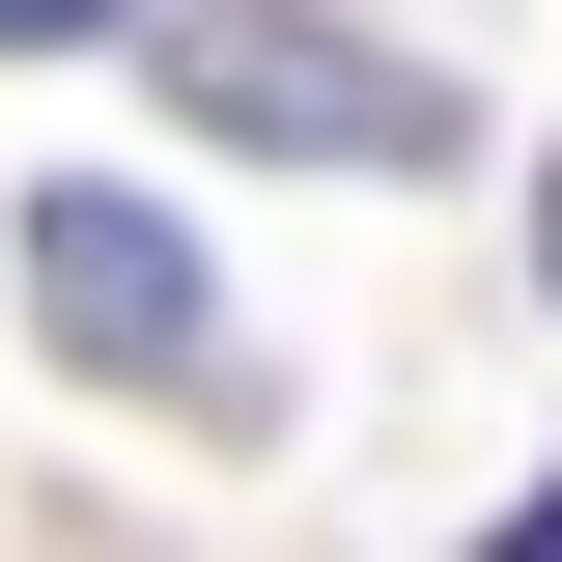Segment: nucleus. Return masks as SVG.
<instances>
[{"mask_svg":"<svg viewBox=\"0 0 562 562\" xmlns=\"http://www.w3.org/2000/svg\"><path fill=\"white\" fill-rule=\"evenodd\" d=\"M85 29H113V0H0V57H85Z\"/></svg>","mask_w":562,"mask_h":562,"instance_id":"7ed1b4c3","label":"nucleus"},{"mask_svg":"<svg viewBox=\"0 0 562 562\" xmlns=\"http://www.w3.org/2000/svg\"><path fill=\"white\" fill-rule=\"evenodd\" d=\"M29 310L113 394H225V310H198V225L169 198H29Z\"/></svg>","mask_w":562,"mask_h":562,"instance_id":"f03ea898","label":"nucleus"},{"mask_svg":"<svg viewBox=\"0 0 562 562\" xmlns=\"http://www.w3.org/2000/svg\"><path fill=\"white\" fill-rule=\"evenodd\" d=\"M169 85H198L225 140H281V169H422V140H450V85L366 57V29H310V0H198V29H169Z\"/></svg>","mask_w":562,"mask_h":562,"instance_id":"f257e3e1","label":"nucleus"},{"mask_svg":"<svg viewBox=\"0 0 562 562\" xmlns=\"http://www.w3.org/2000/svg\"><path fill=\"white\" fill-rule=\"evenodd\" d=\"M535 535H562V479H535Z\"/></svg>","mask_w":562,"mask_h":562,"instance_id":"39448f33","label":"nucleus"},{"mask_svg":"<svg viewBox=\"0 0 562 562\" xmlns=\"http://www.w3.org/2000/svg\"><path fill=\"white\" fill-rule=\"evenodd\" d=\"M535 281H562V169H535Z\"/></svg>","mask_w":562,"mask_h":562,"instance_id":"20e7f679","label":"nucleus"}]
</instances>
